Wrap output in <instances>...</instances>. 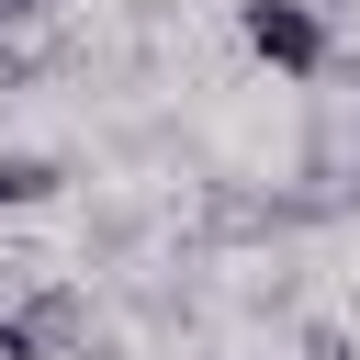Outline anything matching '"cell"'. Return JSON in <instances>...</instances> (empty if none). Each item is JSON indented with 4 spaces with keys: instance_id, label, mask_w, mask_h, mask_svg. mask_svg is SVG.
I'll list each match as a JSON object with an SVG mask.
<instances>
[{
    "instance_id": "8992f818",
    "label": "cell",
    "mask_w": 360,
    "mask_h": 360,
    "mask_svg": "<svg viewBox=\"0 0 360 360\" xmlns=\"http://www.w3.org/2000/svg\"><path fill=\"white\" fill-rule=\"evenodd\" d=\"M304 360H360V349H349L338 326H304Z\"/></svg>"
},
{
    "instance_id": "7a4b0ae2",
    "label": "cell",
    "mask_w": 360,
    "mask_h": 360,
    "mask_svg": "<svg viewBox=\"0 0 360 360\" xmlns=\"http://www.w3.org/2000/svg\"><path fill=\"white\" fill-rule=\"evenodd\" d=\"M11 315L34 326V349H45V360H90V349H101V326H90V292H79V281H34Z\"/></svg>"
},
{
    "instance_id": "52a82bcc",
    "label": "cell",
    "mask_w": 360,
    "mask_h": 360,
    "mask_svg": "<svg viewBox=\"0 0 360 360\" xmlns=\"http://www.w3.org/2000/svg\"><path fill=\"white\" fill-rule=\"evenodd\" d=\"M349 101H360V68H349Z\"/></svg>"
},
{
    "instance_id": "5b68a950",
    "label": "cell",
    "mask_w": 360,
    "mask_h": 360,
    "mask_svg": "<svg viewBox=\"0 0 360 360\" xmlns=\"http://www.w3.org/2000/svg\"><path fill=\"white\" fill-rule=\"evenodd\" d=\"M0 360H45V349H34V326H22L11 304H0Z\"/></svg>"
},
{
    "instance_id": "6da1fadb",
    "label": "cell",
    "mask_w": 360,
    "mask_h": 360,
    "mask_svg": "<svg viewBox=\"0 0 360 360\" xmlns=\"http://www.w3.org/2000/svg\"><path fill=\"white\" fill-rule=\"evenodd\" d=\"M236 34H248V56H270L281 79H315V68L338 56L315 0H248V11H236Z\"/></svg>"
},
{
    "instance_id": "3957f363",
    "label": "cell",
    "mask_w": 360,
    "mask_h": 360,
    "mask_svg": "<svg viewBox=\"0 0 360 360\" xmlns=\"http://www.w3.org/2000/svg\"><path fill=\"white\" fill-rule=\"evenodd\" d=\"M56 180H68V169H56L45 146H0V214H34V202H56Z\"/></svg>"
},
{
    "instance_id": "277c9868",
    "label": "cell",
    "mask_w": 360,
    "mask_h": 360,
    "mask_svg": "<svg viewBox=\"0 0 360 360\" xmlns=\"http://www.w3.org/2000/svg\"><path fill=\"white\" fill-rule=\"evenodd\" d=\"M34 79V22H0V90Z\"/></svg>"
}]
</instances>
